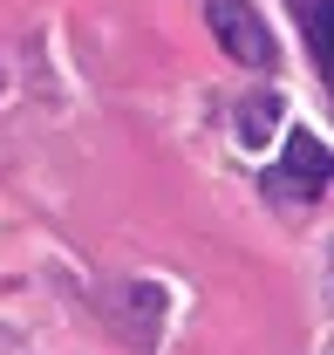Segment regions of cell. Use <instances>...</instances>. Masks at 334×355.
<instances>
[{"label":"cell","mask_w":334,"mask_h":355,"mask_svg":"<svg viewBox=\"0 0 334 355\" xmlns=\"http://www.w3.org/2000/svg\"><path fill=\"white\" fill-rule=\"evenodd\" d=\"M273 103H280V96H252L246 123H239V137H246V144H259V137H266V123H273Z\"/></svg>","instance_id":"4"},{"label":"cell","mask_w":334,"mask_h":355,"mask_svg":"<svg viewBox=\"0 0 334 355\" xmlns=\"http://www.w3.org/2000/svg\"><path fill=\"white\" fill-rule=\"evenodd\" d=\"M307 42H314V62H321V76L334 89V0H314L307 7Z\"/></svg>","instance_id":"3"},{"label":"cell","mask_w":334,"mask_h":355,"mask_svg":"<svg viewBox=\"0 0 334 355\" xmlns=\"http://www.w3.org/2000/svg\"><path fill=\"white\" fill-rule=\"evenodd\" d=\"M205 28L211 42L225 48L232 62H246V69H273V28L252 14V0H205Z\"/></svg>","instance_id":"1"},{"label":"cell","mask_w":334,"mask_h":355,"mask_svg":"<svg viewBox=\"0 0 334 355\" xmlns=\"http://www.w3.org/2000/svg\"><path fill=\"white\" fill-rule=\"evenodd\" d=\"M287 171H293V184H300V191H321V184L334 178L328 144H321L314 130H293V137H287Z\"/></svg>","instance_id":"2"}]
</instances>
